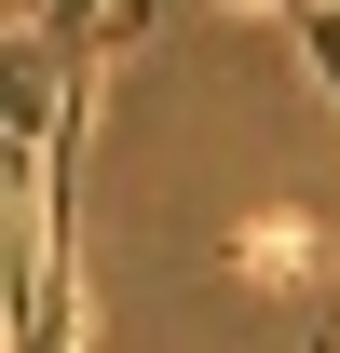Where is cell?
I'll return each instance as SVG.
<instances>
[{"mask_svg":"<svg viewBox=\"0 0 340 353\" xmlns=\"http://www.w3.org/2000/svg\"><path fill=\"white\" fill-rule=\"evenodd\" d=\"M299 41H313V68H327V109H340V0H313V14H299ZM327 340H340V312H327Z\"/></svg>","mask_w":340,"mask_h":353,"instance_id":"1","label":"cell"}]
</instances>
